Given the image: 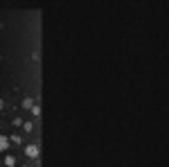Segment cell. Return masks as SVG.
<instances>
[{
	"instance_id": "6da1fadb",
	"label": "cell",
	"mask_w": 169,
	"mask_h": 167,
	"mask_svg": "<svg viewBox=\"0 0 169 167\" xmlns=\"http://www.w3.org/2000/svg\"><path fill=\"white\" fill-rule=\"evenodd\" d=\"M25 156L27 158H39V147H36V144H27L25 147Z\"/></svg>"
},
{
	"instance_id": "7a4b0ae2",
	"label": "cell",
	"mask_w": 169,
	"mask_h": 167,
	"mask_svg": "<svg viewBox=\"0 0 169 167\" xmlns=\"http://www.w3.org/2000/svg\"><path fill=\"white\" fill-rule=\"evenodd\" d=\"M7 149H9V138L0 136V151H7Z\"/></svg>"
},
{
	"instance_id": "3957f363",
	"label": "cell",
	"mask_w": 169,
	"mask_h": 167,
	"mask_svg": "<svg viewBox=\"0 0 169 167\" xmlns=\"http://www.w3.org/2000/svg\"><path fill=\"white\" fill-rule=\"evenodd\" d=\"M5 165L7 167H14V165H16V158H14V156H7L5 158Z\"/></svg>"
},
{
	"instance_id": "277c9868",
	"label": "cell",
	"mask_w": 169,
	"mask_h": 167,
	"mask_svg": "<svg viewBox=\"0 0 169 167\" xmlns=\"http://www.w3.org/2000/svg\"><path fill=\"white\" fill-rule=\"evenodd\" d=\"M23 106H25V108H32V106H34V99H32V97H27V99L23 102Z\"/></svg>"
},
{
	"instance_id": "5b68a950",
	"label": "cell",
	"mask_w": 169,
	"mask_h": 167,
	"mask_svg": "<svg viewBox=\"0 0 169 167\" xmlns=\"http://www.w3.org/2000/svg\"><path fill=\"white\" fill-rule=\"evenodd\" d=\"M32 115H36V118L41 115V108H39V104H34V106H32Z\"/></svg>"
},
{
	"instance_id": "8992f818",
	"label": "cell",
	"mask_w": 169,
	"mask_h": 167,
	"mask_svg": "<svg viewBox=\"0 0 169 167\" xmlns=\"http://www.w3.org/2000/svg\"><path fill=\"white\" fill-rule=\"evenodd\" d=\"M23 129H25L27 133H32V129H34V127H32V122H25V124H23Z\"/></svg>"
},
{
	"instance_id": "52a82bcc",
	"label": "cell",
	"mask_w": 169,
	"mask_h": 167,
	"mask_svg": "<svg viewBox=\"0 0 169 167\" xmlns=\"http://www.w3.org/2000/svg\"><path fill=\"white\" fill-rule=\"evenodd\" d=\"M9 140H11V142H16V144H20V136H11Z\"/></svg>"
},
{
	"instance_id": "ba28073f",
	"label": "cell",
	"mask_w": 169,
	"mask_h": 167,
	"mask_svg": "<svg viewBox=\"0 0 169 167\" xmlns=\"http://www.w3.org/2000/svg\"><path fill=\"white\" fill-rule=\"evenodd\" d=\"M2 106H5V102H2V99H0V111H2Z\"/></svg>"
}]
</instances>
